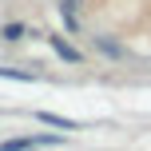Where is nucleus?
Here are the masks:
<instances>
[{
  "label": "nucleus",
  "mask_w": 151,
  "mask_h": 151,
  "mask_svg": "<svg viewBox=\"0 0 151 151\" xmlns=\"http://www.w3.org/2000/svg\"><path fill=\"white\" fill-rule=\"evenodd\" d=\"M64 135H20V139H4V151H24V147H60Z\"/></svg>",
  "instance_id": "obj_1"
},
{
  "label": "nucleus",
  "mask_w": 151,
  "mask_h": 151,
  "mask_svg": "<svg viewBox=\"0 0 151 151\" xmlns=\"http://www.w3.org/2000/svg\"><path fill=\"white\" fill-rule=\"evenodd\" d=\"M48 40H52V48H56V56H60V60H68V64H83V56L76 52L64 36H48Z\"/></svg>",
  "instance_id": "obj_2"
},
{
  "label": "nucleus",
  "mask_w": 151,
  "mask_h": 151,
  "mask_svg": "<svg viewBox=\"0 0 151 151\" xmlns=\"http://www.w3.org/2000/svg\"><path fill=\"white\" fill-rule=\"evenodd\" d=\"M36 119H40V123H48V127H60V131H76V123H72V119L52 115V111H36Z\"/></svg>",
  "instance_id": "obj_3"
},
{
  "label": "nucleus",
  "mask_w": 151,
  "mask_h": 151,
  "mask_svg": "<svg viewBox=\"0 0 151 151\" xmlns=\"http://www.w3.org/2000/svg\"><path fill=\"white\" fill-rule=\"evenodd\" d=\"M0 76H4V80H20V83H36V76L20 72V68H0Z\"/></svg>",
  "instance_id": "obj_4"
},
{
  "label": "nucleus",
  "mask_w": 151,
  "mask_h": 151,
  "mask_svg": "<svg viewBox=\"0 0 151 151\" xmlns=\"http://www.w3.org/2000/svg\"><path fill=\"white\" fill-rule=\"evenodd\" d=\"M20 36H28L24 24H4V28H0V40H20Z\"/></svg>",
  "instance_id": "obj_5"
},
{
  "label": "nucleus",
  "mask_w": 151,
  "mask_h": 151,
  "mask_svg": "<svg viewBox=\"0 0 151 151\" xmlns=\"http://www.w3.org/2000/svg\"><path fill=\"white\" fill-rule=\"evenodd\" d=\"M99 48H104L107 56H119V44H111V40H99Z\"/></svg>",
  "instance_id": "obj_6"
}]
</instances>
